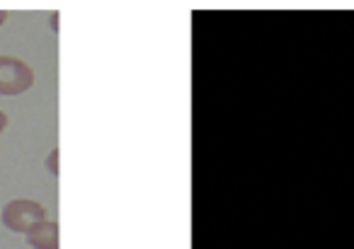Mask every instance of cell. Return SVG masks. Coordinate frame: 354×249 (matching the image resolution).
I'll use <instances>...</instances> for the list:
<instances>
[{
  "instance_id": "obj_1",
  "label": "cell",
  "mask_w": 354,
  "mask_h": 249,
  "mask_svg": "<svg viewBox=\"0 0 354 249\" xmlns=\"http://www.w3.org/2000/svg\"><path fill=\"white\" fill-rule=\"evenodd\" d=\"M46 210L41 203L30 199H15L3 208V225L12 232H30L35 225L44 223Z\"/></svg>"
},
{
  "instance_id": "obj_2",
  "label": "cell",
  "mask_w": 354,
  "mask_h": 249,
  "mask_svg": "<svg viewBox=\"0 0 354 249\" xmlns=\"http://www.w3.org/2000/svg\"><path fill=\"white\" fill-rule=\"evenodd\" d=\"M35 73L20 59L0 56V94H22L32 88Z\"/></svg>"
},
{
  "instance_id": "obj_3",
  "label": "cell",
  "mask_w": 354,
  "mask_h": 249,
  "mask_svg": "<svg viewBox=\"0 0 354 249\" xmlns=\"http://www.w3.org/2000/svg\"><path fill=\"white\" fill-rule=\"evenodd\" d=\"M27 242L35 249H59V225L54 220H44V223L35 225L27 232Z\"/></svg>"
},
{
  "instance_id": "obj_4",
  "label": "cell",
  "mask_w": 354,
  "mask_h": 249,
  "mask_svg": "<svg viewBox=\"0 0 354 249\" xmlns=\"http://www.w3.org/2000/svg\"><path fill=\"white\" fill-rule=\"evenodd\" d=\"M56 160H59V150H51V155H49V160H46V167H49V172H51V175H59V162H56Z\"/></svg>"
},
{
  "instance_id": "obj_5",
  "label": "cell",
  "mask_w": 354,
  "mask_h": 249,
  "mask_svg": "<svg viewBox=\"0 0 354 249\" xmlns=\"http://www.w3.org/2000/svg\"><path fill=\"white\" fill-rule=\"evenodd\" d=\"M6 126H8V117H6L3 112H0V131H3Z\"/></svg>"
},
{
  "instance_id": "obj_6",
  "label": "cell",
  "mask_w": 354,
  "mask_h": 249,
  "mask_svg": "<svg viewBox=\"0 0 354 249\" xmlns=\"http://www.w3.org/2000/svg\"><path fill=\"white\" fill-rule=\"evenodd\" d=\"M6 17H8V12H6V10H0V27H3V22H6Z\"/></svg>"
}]
</instances>
